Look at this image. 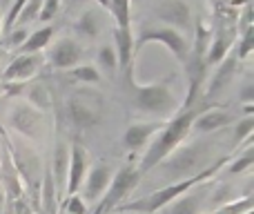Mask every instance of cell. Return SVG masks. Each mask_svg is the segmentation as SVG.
<instances>
[{
  "mask_svg": "<svg viewBox=\"0 0 254 214\" xmlns=\"http://www.w3.org/2000/svg\"><path fill=\"white\" fill-rule=\"evenodd\" d=\"M52 36H54V27L52 25L40 27V29L31 31V34L27 36V40L20 45V47H18V52H20V54H40L43 49L49 47Z\"/></svg>",
  "mask_w": 254,
  "mask_h": 214,
  "instance_id": "7402d4cb",
  "label": "cell"
},
{
  "mask_svg": "<svg viewBox=\"0 0 254 214\" xmlns=\"http://www.w3.org/2000/svg\"><path fill=\"white\" fill-rule=\"evenodd\" d=\"M69 4H85V2H89V0H67Z\"/></svg>",
  "mask_w": 254,
  "mask_h": 214,
  "instance_id": "8d00e7d4",
  "label": "cell"
},
{
  "mask_svg": "<svg viewBox=\"0 0 254 214\" xmlns=\"http://www.w3.org/2000/svg\"><path fill=\"white\" fill-rule=\"evenodd\" d=\"M87 170H89L87 149H85L80 143H74L69 147V165H67V176H65V197L78 192Z\"/></svg>",
  "mask_w": 254,
  "mask_h": 214,
  "instance_id": "e0dca14e",
  "label": "cell"
},
{
  "mask_svg": "<svg viewBox=\"0 0 254 214\" xmlns=\"http://www.w3.org/2000/svg\"><path fill=\"white\" fill-rule=\"evenodd\" d=\"M112 214H129V212H112Z\"/></svg>",
  "mask_w": 254,
  "mask_h": 214,
  "instance_id": "74e56055",
  "label": "cell"
},
{
  "mask_svg": "<svg viewBox=\"0 0 254 214\" xmlns=\"http://www.w3.org/2000/svg\"><path fill=\"white\" fill-rule=\"evenodd\" d=\"M210 181L194 185L185 194L176 197L172 203H167L158 214H203L207 210V197H210Z\"/></svg>",
  "mask_w": 254,
  "mask_h": 214,
  "instance_id": "8fae6325",
  "label": "cell"
},
{
  "mask_svg": "<svg viewBox=\"0 0 254 214\" xmlns=\"http://www.w3.org/2000/svg\"><path fill=\"white\" fill-rule=\"evenodd\" d=\"M105 9L112 13L119 29H131V0H107Z\"/></svg>",
  "mask_w": 254,
  "mask_h": 214,
  "instance_id": "cb8c5ba5",
  "label": "cell"
},
{
  "mask_svg": "<svg viewBox=\"0 0 254 214\" xmlns=\"http://www.w3.org/2000/svg\"><path fill=\"white\" fill-rule=\"evenodd\" d=\"M239 101H241L243 105H252L254 103V85L252 83H246L241 87V92H239Z\"/></svg>",
  "mask_w": 254,
  "mask_h": 214,
  "instance_id": "d590c367",
  "label": "cell"
},
{
  "mask_svg": "<svg viewBox=\"0 0 254 214\" xmlns=\"http://www.w3.org/2000/svg\"><path fill=\"white\" fill-rule=\"evenodd\" d=\"M43 67V54H18L2 71L4 83H27Z\"/></svg>",
  "mask_w": 254,
  "mask_h": 214,
  "instance_id": "4fadbf2b",
  "label": "cell"
},
{
  "mask_svg": "<svg viewBox=\"0 0 254 214\" xmlns=\"http://www.w3.org/2000/svg\"><path fill=\"white\" fill-rule=\"evenodd\" d=\"M216 141H194V143H183L181 147H176L165 161H161L152 172H158L161 176H165L167 183L174 181H183L190 176H196L205 170L207 165L216 161Z\"/></svg>",
  "mask_w": 254,
  "mask_h": 214,
  "instance_id": "3957f363",
  "label": "cell"
},
{
  "mask_svg": "<svg viewBox=\"0 0 254 214\" xmlns=\"http://www.w3.org/2000/svg\"><path fill=\"white\" fill-rule=\"evenodd\" d=\"M67 165H69V147L61 143V145H56V152H54V176L52 179L56 181V183L65 185Z\"/></svg>",
  "mask_w": 254,
  "mask_h": 214,
  "instance_id": "4316f807",
  "label": "cell"
},
{
  "mask_svg": "<svg viewBox=\"0 0 254 214\" xmlns=\"http://www.w3.org/2000/svg\"><path fill=\"white\" fill-rule=\"evenodd\" d=\"M25 2H27V0H13L11 9H9L7 18H4V31H9V29L13 27V22H16V18H18V13H20V9L25 7Z\"/></svg>",
  "mask_w": 254,
  "mask_h": 214,
  "instance_id": "e575fe53",
  "label": "cell"
},
{
  "mask_svg": "<svg viewBox=\"0 0 254 214\" xmlns=\"http://www.w3.org/2000/svg\"><path fill=\"white\" fill-rule=\"evenodd\" d=\"M140 179H143V174L138 172V165H136V163H129V161L123 163V165L114 172L110 188H107V192L103 194L101 201L96 203V210L92 214H112L121 203L129 201L131 192L138 188Z\"/></svg>",
  "mask_w": 254,
  "mask_h": 214,
  "instance_id": "8992f818",
  "label": "cell"
},
{
  "mask_svg": "<svg viewBox=\"0 0 254 214\" xmlns=\"http://www.w3.org/2000/svg\"><path fill=\"white\" fill-rule=\"evenodd\" d=\"M234 43H237V29H234V27H223L221 31H216V36L207 43V49H205L207 70L219 65V63L232 52Z\"/></svg>",
  "mask_w": 254,
  "mask_h": 214,
  "instance_id": "ffe728a7",
  "label": "cell"
},
{
  "mask_svg": "<svg viewBox=\"0 0 254 214\" xmlns=\"http://www.w3.org/2000/svg\"><path fill=\"white\" fill-rule=\"evenodd\" d=\"M47 58H49V65L54 70H71V67L80 65L83 61V47L80 43H76L74 38H61L58 43H54L47 52Z\"/></svg>",
  "mask_w": 254,
  "mask_h": 214,
  "instance_id": "2e32d148",
  "label": "cell"
},
{
  "mask_svg": "<svg viewBox=\"0 0 254 214\" xmlns=\"http://www.w3.org/2000/svg\"><path fill=\"white\" fill-rule=\"evenodd\" d=\"M58 11H61V0H43L40 11H38V20L40 22H52L54 18L58 16Z\"/></svg>",
  "mask_w": 254,
  "mask_h": 214,
  "instance_id": "1f68e13d",
  "label": "cell"
},
{
  "mask_svg": "<svg viewBox=\"0 0 254 214\" xmlns=\"http://www.w3.org/2000/svg\"><path fill=\"white\" fill-rule=\"evenodd\" d=\"M248 210H254V199L252 197L234 199V201H230V203H225V206L216 208L212 214H243Z\"/></svg>",
  "mask_w": 254,
  "mask_h": 214,
  "instance_id": "f546056e",
  "label": "cell"
},
{
  "mask_svg": "<svg viewBox=\"0 0 254 214\" xmlns=\"http://www.w3.org/2000/svg\"><path fill=\"white\" fill-rule=\"evenodd\" d=\"M230 156H219L212 165H207L201 174L196 176H190V179H183V181H174V183H167L163 188H156L154 192L145 194V197H138V199H131V201H125L116 208L114 212H129V214H158L167 203H172L176 197L185 194L188 190H192L194 185L203 183V181H210L212 176H216L225 165H228Z\"/></svg>",
  "mask_w": 254,
  "mask_h": 214,
  "instance_id": "7a4b0ae2",
  "label": "cell"
},
{
  "mask_svg": "<svg viewBox=\"0 0 254 214\" xmlns=\"http://www.w3.org/2000/svg\"><path fill=\"white\" fill-rule=\"evenodd\" d=\"M154 16L161 25L172 27V29L181 31L188 36L194 29V18H192V9L185 0H161L154 7Z\"/></svg>",
  "mask_w": 254,
  "mask_h": 214,
  "instance_id": "9c48e42d",
  "label": "cell"
},
{
  "mask_svg": "<svg viewBox=\"0 0 254 214\" xmlns=\"http://www.w3.org/2000/svg\"><path fill=\"white\" fill-rule=\"evenodd\" d=\"M74 29L80 38L94 40V38H98L103 31V18L98 16L94 9H85V11L78 16V20H76Z\"/></svg>",
  "mask_w": 254,
  "mask_h": 214,
  "instance_id": "44dd1931",
  "label": "cell"
},
{
  "mask_svg": "<svg viewBox=\"0 0 254 214\" xmlns=\"http://www.w3.org/2000/svg\"><path fill=\"white\" fill-rule=\"evenodd\" d=\"M147 43L165 45V47L172 52V56H174L181 65L185 63L188 52H190L188 36L181 34V31H176V29H172V27H165V25H149V27H145V29H140L138 38H134L136 54H138Z\"/></svg>",
  "mask_w": 254,
  "mask_h": 214,
  "instance_id": "ba28073f",
  "label": "cell"
},
{
  "mask_svg": "<svg viewBox=\"0 0 254 214\" xmlns=\"http://www.w3.org/2000/svg\"><path fill=\"white\" fill-rule=\"evenodd\" d=\"M67 78L71 83H78V85H98L101 83V71L96 70V65H76L71 70H67Z\"/></svg>",
  "mask_w": 254,
  "mask_h": 214,
  "instance_id": "d4e9b609",
  "label": "cell"
},
{
  "mask_svg": "<svg viewBox=\"0 0 254 214\" xmlns=\"http://www.w3.org/2000/svg\"><path fill=\"white\" fill-rule=\"evenodd\" d=\"M65 214H89V206L78 192L65 197Z\"/></svg>",
  "mask_w": 254,
  "mask_h": 214,
  "instance_id": "4dcf8cb0",
  "label": "cell"
},
{
  "mask_svg": "<svg viewBox=\"0 0 254 214\" xmlns=\"http://www.w3.org/2000/svg\"><path fill=\"white\" fill-rule=\"evenodd\" d=\"M96 70L101 71V76L105 74L110 78H116V74H119V58H116L112 43H103L96 49Z\"/></svg>",
  "mask_w": 254,
  "mask_h": 214,
  "instance_id": "603a6c76",
  "label": "cell"
},
{
  "mask_svg": "<svg viewBox=\"0 0 254 214\" xmlns=\"http://www.w3.org/2000/svg\"><path fill=\"white\" fill-rule=\"evenodd\" d=\"M232 143L241 145V143H250L252 141V134H254V116L250 114V116H241L237 118V121L232 123Z\"/></svg>",
  "mask_w": 254,
  "mask_h": 214,
  "instance_id": "484cf974",
  "label": "cell"
},
{
  "mask_svg": "<svg viewBox=\"0 0 254 214\" xmlns=\"http://www.w3.org/2000/svg\"><path fill=\"white\" fill-rule=\"evenodd\" d=\"M201 109H203L201 103L192 105V107H181L174 116H170L163 123V127L147 143V149H145L143 158H140V163H138L140 174H149L158 163L165 161L176 147H181V145L188 141V136L192 134V123Z\"/></svg>",
  "mask_w": 254,
  "mask_h": 214,
  "instance_id": "6da1fadb",
  "label": "cell"
},
{
  "mask_svg": "<svg viewBox=\"0 0 254 214\" xmlns=\"http://www.w3.org/2000/svg\"><path fill=\"white\" fill-rule=\"evenodd\" d=\"M27 36H29V31H27V27H11L9 29V38H7V45L9 47H20L22 43L27 40Z\"/></svg>",
  "mask_w": 254,
  "mask_h": 214,
  "instance_id": "836d02e7",
  "label": "cell"
},
{
  "mask_svg": "<svg viewBox=\"0 0 254 214\" xmlns=\"http://www.w3.org/2000/svg\"><path fill=\"white\" fill-rule=\"evenodd\" d=\"M239 58L234 52H230L228 56L223 58V61L219 63V65L214 67V71H212L210 80H207V92H205V98H214L219 96V94H223L225 89L230 87V85L234 83V78H237V71H239Z\"/></svg>",
  "mask_w": 254,
  "mask_h": 214,
  "instance_id": "9a60e30c",
  "label": "cell"
},
{
  "mask_svg": "<svg viewBox=\"0 0 254 214\" xmlns=\"http://www.w3.org/2000/svg\"><path fill=\"white\" fill-rule=\"evenodd\" d=\"M114 52L116 58H119V71L123 76H129L134 71V61H136L134 31L114 27Z\"/></svg>",
  "mask_w": 254,
  "mask_h": 214,
  "instance_id": "d6986e66",
  "label": "cell"
},
{
  "mask_svg": "<svg viewBox=\"0 0 254 214\" xmlns=\"http://www.w3.org/2000/svg\"><path fill=\"white\" fill-rule=\"evenodd\" d=\"M196 36L194 43H190V52L185 58V70H188V96H185L181 107H192L196 105L198 96H201V85L207 76V65H205V49H207V29L203 25H196Z\"/></svg>",
  "mask_w": 254,
  "mask_h": 214,
  "instance_id": "5b68a950",
  "label": "cell"
},
{
  "mask_svg": "<svg viewBox=\"0 0 254 214\" xmlns=\"http://www.w3.org/2000/svg\"><path fill=\"white\" fill-rule=\"evenodd\" d=\"M131 87V105L136 112L152 116L154 121H165L181 109L179 96L167 83H138L134 74L125 76Z\"/></svg>",
  "mask_w": 254,
  "mask_h": 214,
  "instance_id": "277c9868",
  "label": "cell"
},
{
  "mask_svg": "<svg viewBox=\"0 0 254 214\" xmlns=\"http://www.w3.org/2000/svg\"><path fill=\"white\" fill-rule=\"evenodd\" d=\"M9 125L20 136H25V139L38 141L45 130V116H43V112H40L38 107H34L31 103H18V105L9 112Z\"/></svg>",
  "mask_w": 254,
  "mask_h": 214,
  "instance_id": "30bf717a",
  "label": "cell"
},
{
  "mask_svg": "<svg viewBox=\"0 0 254 214\" xmlns=\"http://www.w3.org/2000/svg\"><path fill=\"white\" fill-rule=\"evenodd\" d=\"M163 123L165 121L131 123V125L123 132V147L127 149V152H140L143 147H147V143L154 139V134L163 127Z\"/></svg>",
  "mask_w": 254,
  "mask_h": 214,
  "instance_id": "ac0fdd59",
  "label": "cell"
},
{
  "mask_svg": "<svg viewBox=\"0 0 254 214\" xmlns=\"http://www.w3.org/2000/svg\"><path fill=\"white\" fill-rule=\"evenodd\" d=\"M67 118L74 127L78 130H89V127L98 125L105 114V103H103L101 94L89 92V89H78L67 98Z\"/></svg>",
  "mask_w": 254,
  "mask_h": 214,
  "instance_id": "52a82bcc",
  "label": "cell"
},
{
  "mask_svg": "<svg viewBox=\"0 0 254 214\" xmlns=\"http://www.w3.org/2000/svg\"><path fill=\"white\" fill-rule=\"evenodd\" d=\"M112 176H114V172H112V167L107 163H96L94 167H89L78 190V194L85 199L87 206L101 201L103 194L107 192V188L112 183Z\"/></svg>",
  "mask_w": 254,
  "mask_h": 214,
  "instance_id": "7c38bea8",
  "label": "cell"
},
{
  "mask_svg": "<svg viewBox=\"0 0 254 214\" xmlns=\"http://www.w3.org/2000/svg\"><path fill=\"white\" fill-rule=\"evenodd\" d=\"M40 4H43V0H27L25 7H22L20 13H18V18H16V22H13V27H27L29 22L38 20Z\"/></svg>",
  "mask_w": 254,
  "mask_h": 214,
  "instance_id": "f1b7e54d",
  "label": "cell"
},
{
  "mask_svg": "<svg viewBox=\"0 0 254 214\" xmlns=\"http://www.w3.org/2000/svg\"><path fill=\"white\" fill-rule=\"evenodd\" d=\"M27 103H31L34 107H38L40 112H43V109L49 107V103H52V101H49V92H47V89H45L43 85H36V87L29 92V101H27Z\"/></svg>",
  "mask_w": 254,
  "mask_h": 214,
  "instance_id": "d6a6232c",
  "label": "cell"
},
{
  "mask_svg": "<svg viewBox=\"0 0 254 214\" xmlns=\"http://www.w3.org/2000/svg\"><path fill=\"white\" fill-rule=\"evenodd\" d=\"M254 165V147L252 145H248L246 147V152L241 154V156H237L232 161V158H230L228 161V172L230 174H241V172H246V170H250V167Z\"/></svg>",
  "mask_w": 254,
  "mask_h": 214,
  "instance_id": "83f0119b",
  "label": "cell"
},
{
  "mask_svg": "<svg viewBox=\"0 0 254 214\" xmlns=\"http://www.w3.org/2000/svg\"><path fill=\"white\" fill-rule=\"evenodd\" d=\"M0 31H2V18H0Z\"/></svg>",
  "mask_w": 254,
  "mask_h": 214,
  "instance_id": "f35d334b",
  "label": "cell"
},
{
  "mask_svg": "<svg viewBox=\"0 0 254 214\" xmlns=\"http://www.w3.org/2000/svg\"><path fill=\"white\" fill-rule=\"evenodd\" d=\"M234 121H237V116H234L230 109H223V107L201 109L192 123V132H196V134H201V136H210V134H214V132L228 130Z\"/></svg>",
  "mask_w": 254,
  "mask_h": 214,
  "instance_id": "5bb4252c",
  "label": "cell"
}]
</instances>
